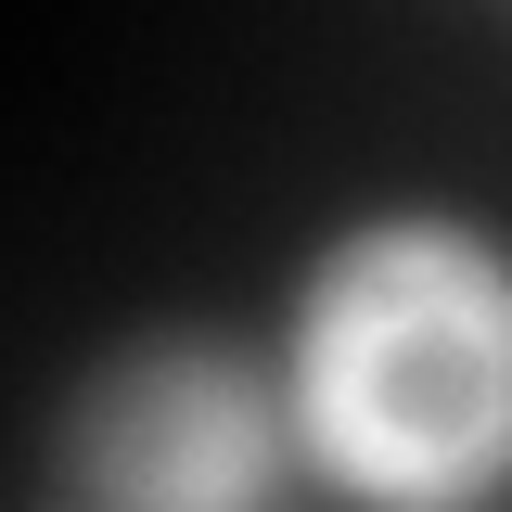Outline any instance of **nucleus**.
Returning <instances> with one entry per match:
<instances>
[{
    "label": "nucleus",
    "instance_id": "nucleus-1",
    "mask_svg": "<svg viewBox=\"0 0 512 512\" xmlns=\"http://www.w3.org/2000/svg\"><path fill=\"white\" fill-rule=\"evenodd\" d=\"M295 423L384 512H448L512 474V256L448 218H384L295 308Z\"/></svg>",
    "mask_w": 512,
    "mask_h": 512
},
{
    "label": "nucleus",
    "instance_id": "nucleus-2",
    "mask_svg": "<svg viewBox=\"0 0 512 512\" xmlns=\"http://www.w3.org/2000/svg\"><path fill=\"white\" fill-rule=\"evenodd\" d=\"M90 512H256L269 487V384L231 346H141L77 397Z\"/></svg>",
    "mask_w": 512,
    "mask_h": 512
}]
</instances>
